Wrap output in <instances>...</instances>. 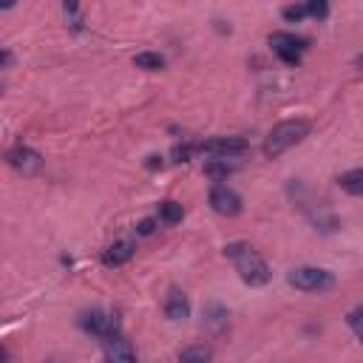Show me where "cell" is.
<instances>
[{"label":"cell","instance_id":"1","mask_svg":"<svg viewBox=\"0 0 363 363\" xmlns=\"http://www.w3.org/2000/svg\"><path fill=\"white\" fill-rule=\"evenodd\" d=\"M224 255L233 261V267H235V272L241 275L244 284H250V286H264V284L269 281V267H267V261H264L250 244H244V241L227 244V247H224Z\"/></svg>","mask_w":363,"mask_h":363},{"label":"cell","instance_id":"2","mask_svg":"<svg viewBox=\"0 0 363 363\" xmlns=\"http://www.w3.org/2000/svg\"><path fill=\"white\" fill-rule=\"evenodd\" d=\"M306 133H309V122H306V119H284V122H278V125L267 133V139H264V153H267L269 159H275V156H281L284 150H289L292 145H298Z\"/></svg>","mask_w":363,"mask_h":363},{"label":"cell","instance_id":"3","mask_svg":"<svg viewBox=\"0 0 363 363\" xmlns=\"http://www.w3.org/2000/svg\"><path fill=\"white\" fill-rule=\"evenodd\" d=\"M289 284L301 292H320V289H329L335 284L332 272L320 269V267H298L289 272Z\"/></svg>","mask_w":363,"mask_h":363},{"label":"cell","instance_id":"4","mask_svg":"<svg viewBox=\"0 0 363 363\" xmlns=\"http://www.w3.org/2000/svg\"><path fill=\"white\" fill-rule=\"evenodd\" d=\"M79 326H82L85 332L102 337V340L119 335V318L111 315V312H102V309H91V312H85V315L79 318Z\"/></svg>","mask_w":363,"mask_h":363},{"label":"cell","instance_id":"5","mask_svg":"<svg viewBox=\"0 0 363 363\" xmlns=\"http://www.w3.org/2000/svg\"><path fill=\"white\" fill-rule=\"evenodd\" d=\"M269 45L272 51L286 62V65H295L301 60V54L306 51V40L303 37H295V34H286V31H275L269 37Z\"/></svg>","mask_w":363,"mask_h":363},{"label":"cell","instance_id":"6","mask_svg":"<svg viewBox=\"0 0 363 363\" xmlns=\"http://www.w3.org/2000/svg\"><path fill=\"white\" fill-rule=\"evenodd\" d=\"M201 150L216 156V159H235V156L250 150V142L241 136H216V139L201 142Z\"/></svg>","mask_w":363,"mask_h":363},{"label":"cell","instance_id":"7","mask_svg":"<svg viewBox=\"0 0 363 363\" xmlns=\"http://www.w3.org/2000/svg\"><path fill=\"white\" fill-rule=\"evenodd\" d=\"M210 207L218 216H238L241 213V196L227 184H213L210 190Z\"/></svg>","mask_w":363,"mask_h":363},{"label":"cell","instance_id":"8","mask_svg":"<svg viewBox=\"0 0 363 363\" xmlns=\"http://www.w3.org/2000/svg\"><path fill=\"white\" fill-rule=\"evenodd\" d=\"M9 162H11V167L20 170L23 176H34V173L43 167V156H40L37 150H31V147H23V145L9 153Z\"/></svg>","mask_w":363,"mask_h":363},{"label":"cell","instance_id":"9","mask_svg":"<svg viewBox=\"0 0 363 363\" xmlns=\"http://www.w3.org/2000/svg\"><path fill=\"white\" fill-rule=\"evenodd\" d=\"M105 357H108V363H139L133 346L122 335H113L105 340Z\"/></svg>","mask_w":363,"mask_h":363},{"label":"cell","instance_id":"10","mask_svg":"<svg viewBox=\"0 0 363 363\" xmlns=\"http://www.w3.org/2000/svg\"><path fill=\"white\" fill-rule=\"evenodd\" d=\"M164 315H167L170 320H184V318L190 315V301H187V295H184L179 286H170V289H167Z\"/></svg>","mask_w":363,"mask_h":363},{"label":"cell","instance_id":"11","mask_svg":"<svg viewBox=\"0 0 363 363\" xmlns=\"http://www.w3.org/2000/svg\"><path fill=\"white\" fill-rule=\"evenodd\" d=\"M133 258V241H113L108 250H105V255H102V261L108 264V267H122V264H128Z\"/></svg>","mask_w":363,"mask_h":363},{"label":"cell","instance_id":"12","mask_svg":"<svg viewBox=\"0 0 363 363\" xmlns=\"http://www.w3.org/2000/svg\"><path fill=\"white\" fill-rule=\"evenodd\" d=\"M337 184H340V190H346L349 196H363V167H354V170L340 173Z\"/></svg>","mask_w":363,"mask_h":363},{"label":"cell","instance_id":"13","mask_svg":"<svg viewBox=\"0 0 363 363\" xmlns=\"http://www.w3.org/2000/svg\"><path fill=\"white\" fill-rule=\"evenodd\" d=\"M210 360H213V349L204 346V343L187 346V349L179 354V363H210Z\"/></svg>","mask_w":363,"mask_h":363},{"label":"cell","instance_id":"14","mask_svg":"<svg viewBox=\"0 0 363 363\" xmlns=\"http://www.w3.org/2000/svg\"><path fill=\"white\" fill-rule=\"evenodd\" d=\"M182 216H184V210H182L179 201H173V199L159 201V221H164V224H179Z\"/></svg>","mask_w":363,"mask_h":363},{"label":"cell","instance_id":"15","mask_svg":"<svg viewBox=\"0 0 363 363\" xmlns=\"http://www.w3.org/2000/svg\"><path fill=\"white\" fill-rule=\"evenodd\" d=\"M233 170H235V164H230L227 159H210V162L204 164V176H210V179H216V182L227 179Z\"/></svg>","mask_w":363,"mask_h":363},{"label":"cell","instance_id":"16","mask_svg":"<svg viewBox=\"0 0 363 363\" xmlns=\"http://www.w3.org/2000/svg\"><path fill=\"white\" fill-rule=\"evenodd\" d=\"M133 62H136V68H145V71H162L164 68V57L156 51H142L133 57Z\"/></svg>","mask_w":363,"mask_h":363},{"label":"cell","instance_id":"17","mask_svg":"<svg viewBox=\"0 0 363 363\" xmlns=\"http://www.w3.org/2000/svg\"><path fill=\"white\" fill-rule=\"evenodd\" d=\"M207 323H210V326L218 332V329L227 323V312H224L218 303H210V306H207Z\"/></svg>","mask_w":363,"mask_h":363},{"label":"cell","instance_id":"18","mask_svg":"<svg viewBox=\"0 0 363 363\" xmlns=\"http://www.w3.org/2000/svg\"><path fill=\"white\" fill-rule=\"evenodd\" d=\"M346 320H349V326H352V332L357 335V340L363 343V306H360V309H352Z\"/></svg>","mask_w":363,"mask_h":363},{"label":"cell","instance_id":"19","mask_svg":"<svg viewBox=\"0 0 363 363\" xmlns=\"http://www.w3.org/2000/svg\"><path fill=\"white\" fill-rule=\"evenodd\" d=\"M306 14L315 17V20H323V17L329 14V6L320 3V0H312V3H306Z\"/></svg>","mask_w":363,"mask_h":363},{"label":"cell","instance_id":"20","mask_svg":"<svg viewBox=\"0 0 363 363\" xmlns=\"http://www.w3.org/2000/svg\"><path fill=\"white\" fill-rule=\"evenodd\" d=\"M284 17H286L289 23H298V20L306 17V6H286V9H284Z\"/></svg>","mask_w":363,"mask_h":363},{"label":"cell","instance_id":"21","mask_svg":"<svg viewBox=\"0 0 363 363\" xmlns=\"http://www.w3.org/2000/svg\"><path fill=\"white\" fill-rule=\"evenodd\" d=\"M153 230H156V218H142V221L136 224V233H139V235H150Z\"/></svg>","mask_w":363,"mask_h":363},{"label":"cell","instance_id":"22","mask_svg":"<svg viewBox=\"0 0 363 363\" xmlns=\"http://www.w3.org/2000/svg\"><path fill=\"white\" fill-rule=\"evenodd\" d=\"M173 156H176V162H187V159H190V145L176 147V150H173Z\"/></svg>","mask_w":363,"mask_h":363}]
</instances>
